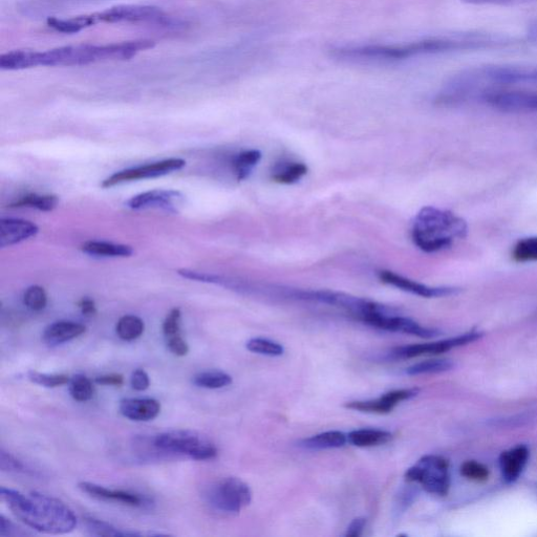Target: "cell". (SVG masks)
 <instances>
[{
  "label": "cell",
  "instance_id": "cell-40",
  "mask_svg": "<svg viewBox=\"0 0 537 537\" xmlns=\"http://www.w3.org/2000/svg\"><path fill=\"white\" fill-rule=\"evenodd\" d=\"M0 469L8 472H16V474H20V472L21 474H26L29 471L23 462L8 453L5 448H2V451H0Z\"/></svg>",
  "mask_w": 537,
  "mask_h": 537
},
{
  "label": "cell",
  "instance_id": "cell-36",
  "mask_svg": "<svg viewBox=\"0 0 537 537\" xmlns=\"http://www.w3.org/2000/svg\"><path fill=\"white\" fill-rule=\"evenodd\" d=\"M24 304L34 312L45 310L48 305V295L44 288L32 286L27 289L24 295Z\"/></svg>",
  "mask_w": 537,
  "mask_h": 537
},
{
  "label": "cell",
  "instance_id": "cell-32",
  "mask_svg": "<svg viewBox=\"0 0 537 537\" xmlns=\"http://www.w3.org/2000/svg\"><path fill=\"white\" fill-rule=\"evenodd\" d=\"M193 383L199 388L207 390H219L226 388L232 383V377L224 372H203L193 377Z\"/></svg>",
  "mask_w": 537,
  "mask_h": 537
},
{
  "label": "cell",
  "instance_id": "cell-12",
  "mask_svg": "<svg viewBox=\"0 0 537 537\" xmlns=\"http://www.w3.org/2000/svg\"><path fill=\"white\" fill-rule=\"evenodd\" d=\"M97 23H162L166 14L154 6L127 5L95 13Z\"/></svg>",
  "mask_w": 537,
  "mask_h": 537
},
{
  "label": "cell",
  "instance_id": "cell-19",
  "mask_svg": "<svg viewBox=\"0 0 537 537\" xmlns=\"http://www.w3.org/2000/svg\"><path fill=\"white\" fill-rule=\"evenodd\" d=\"M121 415L137 422L156 419L161 412V404L155 399H123L119 405Z\"/></svg>",
  "mask_w": 537,
  "mask_h": 537
},
{
  "label": "cell",
  "instance_id": "cell-8",
  "mask_svg": "<svg viewBox=\"0 0 537 537\" xmlns=\"http://www.w3.org/2000/svg\"><path fill=\"white\" fill-rule=\"evenodd\" d=\"M211 507L224 513H239L252 501L250 487L241 479L226 478L212 485L207 493Z\"/></svg>",
  "mask_w": 537,
  "mask_h": 537
},
{
  "label": "cell",
  "instance_id": "cell-38",
  "mask_svg": "<svg viewBox=\"0 0 537 537\" xmlns=\"http://www.w3.org/2000/svg\"><path fill=\"white\" fill-rule=\"evenodd\" d=\"M461 475L471 481L485 482L489 478V469L477 461H466L461 466Z\"/></svg>",
  "mask_w": 537,
  "mask_h": 537
},
{
  "label": "cell",
  "instance_id": "cell-10",
  "mask_svg": "<svg viewBox=\"0 0 537 537\" xmlns=\"http://www.w3.org/2000/svg\"><path fill=\"white\" fill-rule=\"evenodd\" d=\"M489 106L505 113L537 114V93L522 91L487 90L481 93Z\"/></svg>",
  "mask_w": 537,
  "mask_h": 537
},
{
  "label": "cell",
  "instance_id": "cell-41",
  "mask_svg": "<svg viewBox=\"0 0 537 537\" xmlns=\"http://www.w3.org/2000/svg\"><path fill=\"white\" fill-rule=\"evenodd\" d=\"M31 535V533L25 531L23 528H20L16 524H14L12 521L7 519L5 515H2L0 517V536L2 537H19V536H27Z\"/></svg>",
  "mask_w": 537,
  "mask_h": 537
},
{
  "label": "cell",
  "instance_id": "cell-15",
  "mask_svg": "<svg viewBox=\"0 0 537 537\" xmlns=\"http://www.w3.org/2000/svg\"><path fill=\"white\" fill-rule=\"evenodd\" d=\"M380 281L384 284L391 285L402 291L412 293L425 298H439L456 295L460 292L457 288L451 287H429L410 278H406L392 271H380L378 273Z\"/></svg>",
  "mask_w": 537,
  "mask_h": 537
},
{
  "label": "cell",
  "instance_id": "cell-33",
  "mask_svg": "<svg viewBox=\"0 0 537 537\" xmlns=\"http://www.w3.org/2000/svg\"><path fill=\"white\" fill-rule=\"evenodd\" d=\"M70 394L78 402L92 400L95 395L93 382L87 376L76 375L70 380Z\"/></svg>",
  "mask_w": 537,
  "mask_h": 537
},
{
  "label": "cell",
  "instance_id": "cell-29",
  "mask_svg": "<svg viewBox=\"0 0 537 537\" xmlns=\"http://www.w3.org/2000/svg\"><path fill=\"white\" fill-rule=\"evenodd\" d=\"M145 330L144 321L135 315H126L119 319L116 332L119 338L133 341L142 336Z\"/></svg>",
  "mask_w": 537,
  "mask_h": 537
},
{
  "label": "cell",
  "instance_id": "cell-42",
  "mask_svg": "<svg viewBox=\"0 0 537 537\" xmlns=\"http://www.w3.org/2000/svg\"><path fill=\"white\" fill-rule=\"evenodd\" d=\"M462 2L474 6H508L535 3L537 0H462Z\"/></svg>",
  "mask_w": 537,
  "mask_h": 537
},
{
  "label": "cell",
  "instance_id": "cell-13",
  "mask_svg": "<svg viewBox=\"0 0 537 537\" xmlns=\"http://www.w3.org/2000/svg\"><path fill=\"white\" fill-rule=\"evenodd\" d=\"M483 337L480 332H469L454 338H448L431 343H422V345H413L401 347L394 350V357L400 359H410L425 355H438L450 350L469 345Z\"/></svg>",
  "mask_w": 537,
  "mask_h": 537
},
{
  "label": "cell",
  "instance_id": "cell-21",
  "mask_svg": "<svg viewBox=\"0 0 537 537\" xmlns=\"http://www.w3.org/2000/svg\"><path fill=\"white\" fill-rule=\"evenodd\" d=\"M85 332H87V328L78 322L57 321L45 330L42 338L48 346L56 347L80 337Z\"/></svg>",
  "mask_w": 537,
  "mask_h": 537
},
{
  "label": "cell",
  "instance_id": "cell-20",
  "mask_svg": "<svg viewBox=\"0 0 537 537\" xmlns=\"http://www.w3.org/2000/svg\"><path fill=\"white\" fill-rule=\"evenodd\" d=\"M78 487L98 500L119 502L131 507H144L146 505V500L133 492L112 490L89 482H82Z\"/></svg>",
  "mask_w": 537,
  "mask_h": 537
},
{
  "label": "cell",
  "instance_id": "cell-5",
  "mask_svg": "<svg viewBox=\"0 0 537 537\" xmlns=\"http://www.w3.org/2000/svg\"><path fill=\"white\" fill-rule=\"evenodd\" d=\"M467 232V223L455 213L427 206L415 218L412 239L420 250L435 253L463 240Z\"/></svg>",
  "mask_w": 537,
  "mask_h": 537
},
{
  "label": "cell",
  "instance_id": "cell-16",
  "mask_svg": "<svg viewBox=\"0 0 537 537\" xmlns=\"http://www.w3.org/2000/svg\"><path fill=\"white\" fill-rule=\"evenodd\" d=\"M418 394V389H402L385 394L375 400L349 402L346 406L350 410L362 413L389 414L400 402L410 400Z\"/></svg>",
  "mask_w": 537,
  "mask_h": 537
},
{
  "label": "cell",
  "instance_id": "cell-39",
  "mask_svg": "<svg viewBox=\"0 0 537 537\" xmlns=\"http://www.w3.org/2000/svg\"><path fill=\"white\" fill-rule=\"evenodd\" d=\"M181 310L176 308L169 312L163 322V333L166 338L181 335Z\"/></svg>",
  "mask_w": 537,
  "mask_h": 537
},
{
  "label": "cell",
  "instance_id": "cell-4",
  "mask_svg": "<svg viewBox=\"0 0 537 537\" xmlns=\"http://www.w3.org/2000/svg\"><path fill=\"white\" fill-rule=\"evenodd\" d=\"M512 85L537 87V64H485L461 71L448 82L439 99L449 102L479 90Z\"/></svg>",
  "mask_w": 537,
  "mask_h": 537
},
{
  "label": "cell",
  "instance_id": "cell-18",
  "mask_svg": "<svg viewBox=\"0 0 537 537\" xmlns=\"http://www.w3.org/2000/svg\"><path fill=\"white\" fill-rule=\"evenodd\" d=\"M529 457L530 451L525 445L515 446L502 453L499 463L502 477L507 484L518 481L523 474Z\"/></svg>",
  "mask_w": 537,
  "mask_h": 537
},
{
  "label": "cell",
  "instance_id": "cell-37",
  "mask_svg": "<svg viewBox=\"0 0 537 537\" xmlns=\"http://www.w3.org/2000/svg\"><path fill=\"white\" fill-rule=\"evenodd\" d=\"M28 379L48 389H55L70 382V378L66 374H42L34 371L28 373Z\"/></svg>",
  "mask_w": 537,
  "mask_h": 537
},
{
  "label": "cell",
  "instance_id": "cell-23",
  "mask_svg": "<svg viewBox=\"0 0 537 537\" xmlns=\"http://www.w3.org/2000/svg\"><path fill=\"white\" fill-rule=\"evenodd\" d=\"M308 170V166L304 163H279L272 171V180L279 184H295L308 174Z\"/></svg>",
  "mask_w": 537,
  "mask_h": 537
},
{
  "label": "cell",
  "instance_id": "cell-26",
  "mask_svg": "<svg viewBox=\"0 0 537 537\" xmlns=\"http://www.w3.org/2000/svg\"><path fill=\"white\" fill-rule=\"evenodd\" d=\"M262 160V153L257 149L245 150L232 160L233 173L238 181H244Z\"/></svg>",
  "mask_w": 537,
  "mask_h": 537
},
{
  "label": "cell",
  "instance_id": "cell-3",
  "mask_svg": "<svg viewBox=\"0 0 537 537\" xmlns=\"http://www.w3.org/2000/svg\"><path fill=\"white\" fill-rule=\"evenodd\" d=\"M0 496L15 517L31 529L48 534H66L77 526L73 510L62 501L39 492L29 494L2 487Z\"/></svg>",
  "mask_w": 537,
  "mask_h": 537
},
{
  "label": "cell",
  "instance_id": "cell-43",
  "mask_svg": "<svg viewBox=\"0 0 537 537\" xmlns=\"http://www.w3.org/2000/svg\"><path fill=\"white\" fill-rule=\"evenodd\" d=\"M168 350L178 357H184L189 353L188 343L181 335L167 338Z\"/></svg>",
  "mask_w": 537,
  "mask_h": 537
},
{
  "label": "cell",
  "instance_id": "cell-46",
  "mask_svg": "<svg viewBox=\"0 0 537 537\" xmlns=\"http://www.w3.org/2000/svg\"><path fill=\"white\" fill-rule=\"evenodd\" d=\"M365 525H367V520H365L364 518L355 519L348 527L346 536L359 537L362 534Z\"/></svg>",
  "mask_w": 537,
  "mask_h": 537
},
{
  "label": "cell",
  "instance_id": "cell-6",
  "mask_svg": "<svg viewBox=\"0 0 537 537\" xmlns=\"http://www.w3.org/2000/svg\"><path fill=\"white\" fill-rule=\"evenodd\" d=\"M147 442L159 456H183L196 461H208L218 456L216 446L192 431L165 432Z\"/></svg>",
  "mask_w": 537,
  "mask_h": 537
},
{
  "label": "cell",
  "instance_id": "cell-30",
  "mask_svg": "<svg viewBox=\"0 0 537 537\" xmlns=\"http://www.w3.org/2000/svg\"><path fill=\"white\" fill-rule=\"evenodd\" d=\"M454 362L448 359L426 360L412 365L406 370L410 376L439 374L454 368Z\"/></svg>",
  "mask_w": 537,
  "mask_h": 537
},
{
  "label": "cell",
  "instance_id": "cell-47",
  "mask_svg": "<svg viewBox=\"0 0 537 537\" xmlns=\"http://www.w3.org/2000/svg\"><path fill=\"white\" fill-rule=\"evenodd\" d=\"M78 307L82 314L87 316H94L97 313V307L93 299L84 297L78 303Z\"/></svg>",
  "mask_w": 537,
  "mask_h": 537
},
{
  "label": "cell",
  "instance_id": "cell-2",
  "mask_svg": "<svg viewBox=\"0 0 537 537\" xmlns=\"http://www.w3.org/2000/svg\"><path fill=\"white\" fill-rule=\"evenodd\" d=\"M510 45L511 40L503 36L469 33L455 37L429 38L402 46L339 48L333 51V55L349 61H398L423 55L500 49Z\"/></svg>",
  "mask_w": 537,
  "mask_h": 537
},
{
  "label": "cell",
  "instance_id": "cell-44",
  "mask_svg": "<svg viewBox=\"0 0 537 537\" xmlns=\"http://www.w3.org/2000/svg\"><path fill=\"white\" fill-rule=\"evenodd\" d=\"M131 384L132 388L137 392L146 391L150 385L148 374L144 370H136L132 375Z\"/></svg>",
  "mask_w": 537,
  "mask_h": 537
},
{
  "label": "cell",
  "instance_id": "cell-31",
  "mask_svg": "<svg viewBox=\"0 0 537 537\" xmlns=\"http://www.w3.org/2000/svg\"><path fill=\"white\" fill-rule=\"evenodd\" d=\"M59 203L56 196L52 195H38V193H29L23 198L11 204V207H30L40 211H52Z\"/></svg>",
  "mask_w": 537,
  "mask_h": 537
},
{
  "label": "cell",
  "instance_id": "cell-22",
  "mask_svg": "<svg viewBox=\"0 0 537 537\" xmlns=\"http://www.w3.org/2000/svg\"><path fill=\"white\" fill-rule=\"evenodd\" d=\"M97 19L94 14L90 15H80L72 18L61 19V18H49L48 26L53 30L66 33L74 34L78 33L84 29H88L97 25Z\"/></svg>",
  "mask_w": 537,
  "mask_h": 537
},
{
  "label": "cell",
  "instance_id": "cell-34",
  "mask_svg": "<svg viewBox=\"0 0 537 537\" xmlns=\"http://www.w3.org/2000/svg\"><path fill=\"white\" fill-rule=\"evenodd\" d=\"M512 257L518 263L537 262V236L519 241L513 248Z\"/></svg>",
  "mask_w": 537,
  "mask_h": 537
},
{
  "label": "cell",
  "instance_id": "cell-14",
  "mask_svg": "<svg viewBox=\"0 0 537 537\" xmlns=\"http://www.w3.org/2000/svg\"><path fill=\"white\" fill-rule=\"evenodd\" d=\"M184 196L176 190H150L128 200L126 205L134 210L159 209L177 213Z\"/></svg>",
  "mask_w": 537,
  "mask_h": 537
},
{
  "label": "cell",
  "instance_id": "cell-1",
  "mask_svg": "<svg viewBox=\"0 0 537 537\" xmlns=\"http://www.w3.org/2000/svg\"><path fill=\"white\" fill-rule=\"evenodd\" d=\"M154 46V41L143 39L103 46H67L46 52L12 51L0 56V69L18 71L37 67L88 66L97 62L128 60L143 51L153 49Z\"/></svg>",
  "mask_w": 537,
  "mask_h": 537
},
{
  "label": "cell",
  "instance_id": "cell-11",
  "mask_svg": "<svg viewBox=\"0 0 537 537\" xmlns=\"http://www.w3.org/2000/svg\"><path fill=\"white\" fill-rule=\"evenodd\" d=\"M185 165V160L171 158L152 164L121 170L110 178L105 179L102 183V187L110 188L127 182L163 177L181 170Z\"/></svg>",
  "mask_w": 537,
  "mask_h": 537
},
{
  "label": "cell",
  "instance_id": "cell-24",
  "mask_svg": "<svg viewBox=\"0 0 537 537\" xmlns=\"http://www.w3.org/2000/svg\"><path fill=\"white\" fill-rule=\"evenodd\" d=\"M81 250L84 253L101 257H128L134 254L131 246L99 241L84 243Z\"/></svg>",
  "mask_w": 537,
  "mask_h": 537
},
{
  "label": "cell",
  "instance_id": "cell-9",
  "mask_svg": "<svg viewBox=\"0 0 537 537\" xmlns=\"http://www.w3.org/2000/svg\"><path fill=\"white\" fill-rule=\"evenodd\" d=\"M359 320L381 330L410 334L422 338H432L439 334V331L424 328L411 318L394 315L386 307L382 310L365 314Z\"/></svg>",
  "mask_w": 537,
  "mask_h": 537
},
{
  "label": "cell",
  "instance_id": "cell-45",
  "mask_svg": "<svg viewBox=\"0 0 537 537\" xmlns=\"http://www.w3.org/2000/svg\"><path fill=\"white\" fill-rule=\"evenodd\" d=\"M96 382L101 385L117 386V388H120L124 384V377L120 374L103 375L97 377Z\"/></svg>",
  "mask_w": 537,
  "mask_h": 537
},
{
  "label": "cell",
  "instance_id": "cell-7",
  "mask_svg": "<svg viewBox=\"0 0 537 537\" xmlns=\"http://www.w3.org/2000/svg\"><path fill=\"white\" fill-rule=\"evenodd\" d=\"M405 479L419 483L429 493L444 497L450 488L449 462L440 456H425L406 471Z\"/></svg>",
  "mask_w": 537,
  "mask_h": 537
},
{
  "label": "cell",
  "instance_id": "cell-35",
  "mask_svg": "<svg viewBox=\"0 0 537 537\" xmlns=\"http://www.w3.org/2000/svg\"><path fill=\"white\" fill-rule=\"evenodd\" d=\"M246 347L252 353L271 357L282 356L285 352L284 347L278 342L265 338H252L247 342Z\"/></svg>",
  "mask_w": 537,
  "mask_h": 537
},
{
  "label": "cell",
  "instance_id": "cell-28",
  "mask_svg": "<svg viewBox=\"0 0 537 537\" xmlns=\"http://www.w3.org/2000/svg\"><path fill=\"white\" fill-rule=\"evenodd\" d=\"M84 524L88 532L94 536L125 537L148 535L138 531L124 530L114 526L113 524L97 520L95 518H85Z\"/></svg>",
  "mask_w": 537,
  "mask_h": 537
},
{
  "label": "cell",
  "instance_id": "cell-17",
  "mask_svg": "<svg viewBox=\"0 0 537 537\" xmlns=\"http://www.w3.org/2000/svg\"><path fill=\"white\" fill-rule=\"evenodd\" d=\"M37 225L21 219H2L0 221V247L6 248L25 242L38 233Z\"/></svg>",
  "mask_w": 537,
  "mask_h": 537
},
{
  "label": "cell",
  "instance_id": "cell-48",
  "mask_svg": "<svg viewBox=\"0 0 537 537\" xmlns=\"http://www.w3.org/2000/svg\"><path fill=\"white\" fill-rule=\"evenodd\" d=\"M527 37L530 41L537 42V18L528 26Z\"/></svg>",
  "mask_w": 537,
  "mask_h": 537
},
{
  "label": "cell",
  "instance_id": "cell-27",
  "mask_svg": "<svg viewBox=\"0 0 537 537\" xmlns=\"http://www.w3.org/2000/svg\"><path fill=\"white\" fill-rule=\"evenodd\" d=\"M348 441V436L346 434L334 431L318 434L305 439L302 442V446L311 450L333 449L345 446Z\"/></svg>",
  "mask_w": 537,
  "mask_h": 537
},
{
  "label": "cell",
  "instance_id": "cell-25",
  "mask_svg": "<svg viewBox=\"0 0 537 537\" xmlns=\"http://www.w3.org/2000/svg\"><path fill=\"white\" fill-rule=\"evenodd\" d=\"M348 440L357 447H373L389 443L393 440V434L380 429H359L350 433Z\"/></svg>",
  "mask_w": 537,
  "mask_h": 537
}]
</instances>
